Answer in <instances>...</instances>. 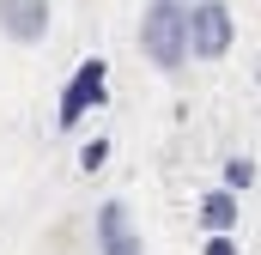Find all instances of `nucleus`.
I'll return each mask as SVG.
<instances>
[{
	"label": "nucleus",
	"mask_w": 261,
	"mask_h": 255,
	"mask_svg": "<svg viewBox=\"0 0 261 255\" xmlns=\"http://www.w3.org/2000/svg\"><path fill=\"white\" fill-rule=\"evenodd\" d=\"M231 31H237V18H231L225 0H195V6H182V55L219 61V55L231 49Z\"/></svg>",
	"instance_id": "f257e3e1"
},
{
	"label": "nucleus",
	"mask_w": 261,
	"mask_h": 255,
	"mask_svg": "<svg viewBox=\"0 0 261 255\" xmlns=\"http://www.w3.org/2000/svg\"><path fill=\"white\" fill-rule=\"evenodd\" d=\"M140 49H146V61L164 67V73L182 67V0H152V6H146V18H140Z\"/></svg>",
	"instance_id": "f03ea898"
},
{
	"label": "nucleus",
	"mask_w": 261,
	"mask_h": 255,
	"mask_svg": "<svg viewBox=\"0 0 261 255\" xmlns=\"http://www.w3.org/2000/svg\"><path fill=\"white\" fill-rule=\"evenodd\" d=\"M103 97H110V61H103V55H85V61L73 67L67 91H61V116H55V122L73 128L85 110H91V104H103Z\"/></svg>",
	"instance_id": "7ed1b4c3"
},
{
	"label": "nucleus",
	"mask_w": 261,
	"mask_h": 255,
	"mask_svg": "<svg viewBox=\"0 0 261 255\" xmlns=\"http://www.w3.org/2000/svg\"><path fill=\"white\" fill-rule=\"evenodd\" d=\"M0 31L12 43H37L49 31V0H0Z\"/></svg>",
	"instance_id": "20e7f679"
},
{
	"label": "nucleus",
	"mask_w": 261,
	"mask_h": 255,
	"mask_svg": "<svg viewBox=\"0 0 261 255\" xmlns=\"http://www.w3.org/2000/svg\"><path fill=\"white\" fill-rule=\"evenodd\" d=\"M97 249L103 255H140V237H134L122 200H103V207H97Z\"/></svg>",
	"instance_id": "39448f33"
},
{
	"label": "nucleus",
	"mask_w": 261,
	"mask_h": 255,
	"mask_svg": "<svg viewBox=\"0 0 261 255\" xmlns=\"http://www.w3.org/2000/svg\"><path fill=\"white\" fill-rule=\"evenodd\" d=\"M200 225H206L213 237H231V231H237V194L213 189L206 200H200Z\"/></svg>",
	"instance_id": "423d86ee"
},
{
	"label": "nucleus",
	"mask_w": 261,
	"mask_h": 255,
	"mask_svg": "<svg viewBox=\"0 0 261 255\" xmlns=\"http://www.w3.org/2000/svg\"><path fill=\"white\" fill-rule=\"evenodd\" d=\"M243 189H255V164L249 158H231L225 164V194H243Z\"/></svg>",
	"instance_id": "0eeeda50"
},
{
	"label": "nucleus",
	"mask_w": 261,
	"mask_h": 255,
	"mask_svg": "<svg viewBox=\"0 0 261 255\" xmlns=\"http://www.w3.org/2000/svg\"><path fill=\"white\" fill-rule=\"evenodd\" d=\"M103 158H110V140H91V146H85V152H79V164H85V170H97V164H103Z\"/></svg>",
	"instance_id": "6e6552de"
},
{
	"label": "nucleus",
	"mask_w": 261,
	"mask_h": 255,
	"mask_svg": "<svg viewBox=\"0 0 261 255\" xmlns=\"http://www.w3.org/2000/svg\"><path fill=\"white\" fill-rule=\"evenodd\" d=\"M206 255H237V243H231V237H213V243H206Z\"/></svg>",
	"instance_id": "1a4fd4ad"
}]
</instances>
